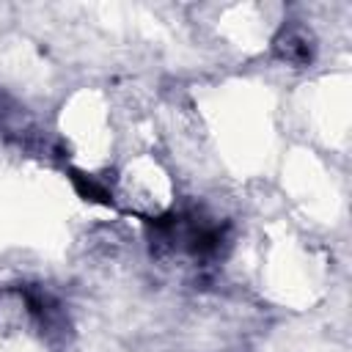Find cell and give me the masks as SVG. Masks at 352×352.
<instances>
[{
  "mask_svg": "<svg viewBox=\"0 0 352 352\" xmlns=\"http://www.w3.org/2000/svg\"><path fill=\"white\" fill-rule=\"evenodd\" d=\"M272 50L280 60L292 66H308L314 60V38L300 25H283L272 41Z\"/></svg>",
  "mask_w": 352,
  "mask_h": 352,
  "instance_id": "obj_1",
  "label": "cell"
},
{
  "mask_svg": "<svg viewBox=\"0 0 352 352\" xmlns=\"http://www.w3.org/2000/svg\"><path fill=\"white\" fill-rule=\"evenodd\" d=\"M69 182H72V187L77 190L80 198H85V201H91V204H104V206L113 204L110 190H107L102 182H96L94 176L80 173V170H69Z\"/></svg>",
  "mask_w": 352,
  "mask_h": 352,
  "instance_id": "obj_2",
  "label": "cell"
}]
</instances>
